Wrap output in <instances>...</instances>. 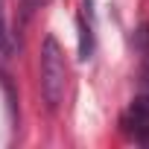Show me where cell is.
Segmentation results:
<instances>
[{
  "mask_svg": "<svg viewBox=\"0 0 149 149\" xmlns=\"http://www.w3.org/2000/svg\"><path fill=\"white\" fill-rule=\"evenodd\" d=\"M123 129L137 143H149V94H140L132 100L129 111L123 114Z\"/></svg>",
  "mask_w": 149,
  "mask_h": 149,
  "instance_id": "7a4b0ae2",
  "label": "cell"
},
{
  "mask_svg": "<svg viewBox=\"0 0 149 149\" xmlns=\"http://www.w3.org/2000/svg\"><path fill=\"white\" fill-rule=\"evenodd\" d=\"M44 3H47V0H24V21H26V18L35 12V9H41Z\"/></svg>",
  "mask_w": 149,
  "mask_h": 149,
  "instance_id": "5b68a950",
  "label": "cell"
},
{
  "mask_svg": "<svg viewBox=\"0 0 149 149\" xmlns=\"http://www.w3.org/2000/svg\"><path fill=\"white\" fill-rule=\"evenodd\" d=\"M64 88H67V61H64L58 41L53 35H47L41 44V94H44V102L50 108H58L64 100Z\"/></svg>",
  "mask_w": 149,
  "mask_h": 149,
  "instance_id": "6da1fadb",
  "label": "cell"
},
{
  "mask_svg": "<svg viewBox=\"0 0 149 149\" xmlns=\"http://www.w3.org/2000/svg\"><path fill=\"white\" fill-rule=\"evenodd\" d=\"M12 53V35L6 24V0H0V58H6Z\"/></svg>",
  "mask_w": 149,
  "mask_h": 149,
  "instance_id": "277c9868",
  "label": "cell"
},
{
  "mask_svg": "<svg viewBox=\"0 0 149 149\" xmlns=\"http://www.w3.org/2000/svg\"><path fill=\"white\" fill-rule=\"evenodd\" d=\"M91 53H94V32H91V24L82 15L79 18V58H91Z\"/></svg>",
  "mask_w": 149,
  "mask_h": 149,
  "instance_id": "3957f363",
  "label": "cell"
}]
</instances>
